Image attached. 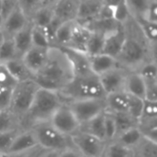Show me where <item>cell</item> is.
I'll return each mask as SVG.
<instances>
[{
  "instance_id": "31",
  "label": "cell",
  "mask_w": 157,
  "mask_h": 157,
  "mask_svg": "<svg viewBox=\"0 0 157 157\" xmlns=\"http://www.w3.org/2000/svg\"><path fill=\"white\" fill-rule=\"evenodd\" d=\"M75 22H66L63 23L59 29H57L55 36H54V41L53 46L55 47H66L70 41L73 28L75 25Z\"/></svg>"
},
{
  "instance_id": "41",
  "label": "cell",
  "mask_w": 157,
  "mask_h": 157,
  "mask_svg": "<svg viewBox=\"0 0 157 157\" xmlns=\"http://www.w3.org/2000/svg\"><path fill=\"white\" fill-rule=\"evenodd\" d=\"M105 135L106 142L110 143L116 137V126L111 113L105 111Z\"/></svg>"
},
{
  "instance_id": "39",
  "label": "cell",
  "mask_w": 157,
  "mask_h": 157,
  "mask_svg": "<svg viewBox=\"0 0 157 157\" xmlns=\"http://www.w3.org/2000/svg\"><path fill=\"white\" fill-rule=\"evenodd\" d=\"M22 129H16L8 132H0V156L7 155L9 148L19 131Z\"/></svg>"
},
{
  "instance_id": "13",
  "label": "cell",
  "mask_w": 157,
  "mask_h": 157,
  "mask_svg": "<svg viewBox=\"0 0 157 157\" xmlns=\"http://www.w3.org/2000/svg\"><path fill=\"white\" fill-rule=\"evenodd\" d=\"M50 49V48H49ZM49 49H42L32 46L23 56L22 61L29 73L31 74L32 77L37 75L40 69L43 67L47 56H48V51Z\"/></svg>"
},
{
  "instance_id": "28",
  "label": "cell",
  "mask_w": 157,
  "mask_h": 157,
  "mask_svg": "<svg viewBox=\"0 0 157 157\" xmlns=\"http://www.w3.org/2000/svg\"><path fill=\"white\" fill-rule=\"evenodd\" d=\"M121 25L119 23H117L114 19L110 18V19H98L96 18L93 21H91L90 23H88L87 25H86V27L90 30V31H94V32H98L101 34H104L105 36H107L108 34L113 32L114 30H116Z\"/></svg>"
},
{
  "instance_id": "44",
  "label": "cell",
  "mask_w": 157,
  "mask_h": 157,
  "mask_svg": "<svg viewBox=\"0 0 157 157\" xmlns=\"http://www.w3.org/2000/svg\"><path fill=\"white\" fill-rule=\"evenodd\" d=\"M17 4V0H2V7H1V16L3 20L13 11Z\"/></svg>"
},
{
  "instance_id": "37",
  "label": "cell",
  "mask_w": 157,
  "mask_h": 157,
  "mask_svg": "<svg viewBox=\"0 0 157 157\" xmlns=\"http://www.w3.org/2000/svg\"><path fill=\"white\" fill-rule=\"evenodd\" d=\"M144 101V99L128 95V111H127V113L132 118H133L137 122L139 121V120L142 116Z\"/></svg>"
},
{
  "instance_id": "32",
  "label": "cell",
  "mask_w": 157,
  "mask_h": 157,
  "mask_svg": "<svg viewBox=\"0 0 157 157\" xmlns=\"http://www.w3.org/2000/svg\"><path fill=\"white\" fill-rule=\"evenodd\" d=\"M132 18L127 1H114L113 19L120 25H125Z\"/></svg>"
},
{
  "instance_id": "9",
  "label": "cell",
  "mask_w": 157,
  "mask_h": 157,
  "mask_svg": "<svg viewBox=\"0 0 157 157\" xmlns=\"http://www.w3.org/2000/svg\"><path fill=\"white\" fill-rule=\"evenodd\" d=\"M50 123L62 134L71 137L77 132L81 125L66 102H63L52 117Z\"/></svg>"
},
{
  "instance_id": "50",
  "label": "cell",
  "mask_w": 157,
  "mask_h": 157,
  "mask_svg": "<svg viewBox=\"0 0 157 157\" xmlns=\"http://www.w3.org/2000/svg\"><path fill=\"white\" fill-rule=\"evenodd\" d=\"M1 65H2V64H1V63H0V67H1Z\"/></svg>"
},
{
  "instance_id": "11",
  "label": "cell",
  "mask_w": 157,
  "mask_h": 157,
  "mask_svg": "<svg viewBox=\"0 0 157 157\" xmlns=\"http://www.w3.org/2000/svg\"><path fill=\"white\" fill-rule=\"evenodd\" d=\"M30 23L23 10L17 4L13 11L4 19L2 25V32L4 33L5 37L12 38L16 33L23 29L26 26Z\"/></svg>"
},
{
  "instance_id": "49",
  "label": "cell",
  "mask_w": 157,
  "mask_h": 157,
  "mask_svg": "<svg viewBox=\"0 0 157 157\" xmlns=\"http://www.w3.org/2000/svg\"><path fill=\"white\" fill-rule=\"evenodd\" d=\"M3 17H2V16H1V14H0V29H2V25H3Z\"/></svg>"
},
{
  "instance_id": "15",
  "label": "cell",
  "mask_w": 157,
  "mask_h": 157,
  "mask_svg": "<svg viewBox=\"0 0 157 157\" xmlns=\"http://www.w3.org/2000/svg\"><path fill=\"white\" fill-rule=\"evenodd\" d=\"M104 1L98 0H84L79 1L76 22L84 26L87 25L91 21L97 18L101 7L103 6Z\"/></svg>"
},
{
  "instance_id": "46",
  "label": "cell",
  "mask_w": 157,
  "mask_h": 157,
  "mask_svg": "<svg viewBox=\"0 0 157 157\" xmlns=\"http://www.w3.org/2000/svg\"><path fill=\"white\" fill-rule=\"evenodd\" d=\"M57 157H84L83 155L75 147V146H71L60 153H58Z\"/></svg>"
},
{
  "instance_id": "38",
  "label": "cell",
  "mask_w": 157,
  "mask_h": 157,
  "mask_svg": "<svg viewBox=\"0 0 157 157\" xmlns=\"http://www.w3.org/2000/svg\"><path fill=\"white\" fill-rule=\"evenodd\" d=\"M31 39H32V46L34 47L42 48V49H49L52 47V44L48 40L44 30L40 28L32 26Z\"/></svg>"
},
{
  "instance_id": "43",
  "label": "cell",
  "mask_w": 157,
  "mask_h": 157,
  "mask_svg": "<svg viewBox=\"0 0 157 157\" xmlns=\"http://www.w3.org/2000/svg\"><path fill=\"white\" fill-rule=\"evenodd\" d=\"M142 17L144 20L151 22V23H155L157 24V1L156 0H149L148 6L144 13V15L142 17Z\"/></svg>"
},
{
  "instance_id": "29",
  "label": "cell",
  "mask_w": 157,
  "mask_h": 157,
  "mask_svg": "<svg viewBox=\"0 0 157 157\" xmlns=\"http://www.w3.org/2000/svg\"><path fill=\"white\" fill-rule=\"evenodd\" d=\"M115 121V126H116V136L137 127L138 122L132 118L128 113L123 112V113H111Z\"/></svg>"
},
{
  "instance_id": "4",
  "label": "cell",
  "mask_w": 157,
  "mask_h": 157,
  "mask_svg": "<svg viewBox=\"0 0 157 157\" xmlns=\"http://www.w3.org/2000/svg\"><path fill=\"white\" fill-rule=\"evenodd\" d=\"M59 94L64 102L105 99L106 98L99 77L94 74L85 76H74L72 81Z\"/></svg>"
},
{
  "instance_id": "20",
  "label": "cell",
  "mask_w": 157,
  "mask_h": 157,
  "mask_svg": "<svg viewBox=\"0 0 157 157\" xmlns=\"http://www.w3.org/2000/svg\"><path fill=\"white\" fill-rule=\"evenodd\" d=\"M90 35H91V31L86 26L79 24L75 21L73 28L70 41L66 47L86 53V45L90 38Z\"/></svg>"
},
{
  "instance_id": "1",
  "label": "cell",
  "mask_w": 157,
  "mask_h": 157,
  "mask_svg": "<svg viewBox=\"0 0 157 157\" xmlns=\"http://www.w3.org/2000/svg\"><path fill=\"white\" fill-rule=\"evenodd\" d=\"M123 26L126 40L117 61L120 67L128 72H137L145 63L155 61V50L149 46L133 18Z\"/></svg>"
},
{
  "instance_id": "42",
  "label": "cell",
  "mask_w": 157,
  "mask_h": 157,
  "mask_svg": "<svg viewBox=\"0 0 157 157\" xmlns=\"http://www.w3.org/2000/svg\"><path fill=\"white\" fill-rule=\"evenodd\" d=\"M153 119H157V102L144 99L142 116L139 121L153 120Z\"/></svg>"
},
{
  "instance_id": "24",
  "label": "cell",
  "mask_w": 157,
  "mask_h": 157,
  "mask_svg": "<svg viewBox=\"0 0 157 157\" xmlns=\"http://www.w3.org/2000/svg\"><path fill=\"white\" fill-rule=\"evenodd\" d=\"M106 111L109 113H123L128 111V95L118 92L107 95L105 98Z\"/></svg>"
},
{
  "instance_id": "45",
  "label": "cell",
  "mask_w": 157,
  "mask_h": 157,
  "mask_svg": "<svg viewBox=\"0 0 157 157\" xmlns=\"http://www.w3.org/2000/svg\"><path fill=\"white\" fill-rule=\"evenodd\" d=\"M47 151H44L43 149H41L40 147H36L30 151L25 152V153H21V154H16V155H6V157H40L42 154H44Z\"/></svg>"
},
{
  "instance_id": "16",
  "label": "cell",
  "mask_w": 157,
  "mask_h": 157,
  "mask_svg": "<svg viewBox=\"0 0 157 157\" xmlns=\"http://www.w3.org/2000/svg\"><path fill=\"white\" fill-rule=\"evenodd\" d=\"M125 40H126L125 28L123 25H121L116 30L106 36L104 50L102 53L117 59L122 50Z\"/></svg>"
},
{
  "instance_id": "23",
  "label": "cell",
  "mask_w": 157,
  "mask_h": 157,
  "mask_svg": "<svg viewBox=\"0 0 157 157\" xmlns=\"http://www.w3.org/2000/svg\"><path fill=\"white\" fill-rule=\"evenodd\" d=\"M124 92L128 95L145 99V86L142 76L137 72H128Z\"/></svg>"
},
{
  "instance_id": "12",
  "label": "cell",
  "mask_w": 157,
  "mask_h": 157,
  "mask_svg": "<svg viewBox=\"0 0 157 157\" xmlns=\"http://www.w3.org/2000/svg\"><path fill=\"white\" fill-rule=\"evenodd\" d=\"M68 58L73 68L74 76H85L91 75L89 57L84 53L67 47H59Z\"/></svg>"
},
{
  "instance_id": "18",
  "label": "cell",
  "mask_w": 157,
  "mask_h": 157,
  "mask_svg": "<svg viewBox=\"0 0 157 157\" xmlns=\"http://www.w3.org/2000/svg\"><path fill=\"white\" fill-rule=\"evenodd\" d=\"M79 0H57L54 2V17L62 23L76 20Z\"/></svg>"
},
{
  "instance_id": "17",
  "label": "cell",
  "mask_w": 157,
  "mask_h": 157,
  "mask_svg": "<svg viewBox=\"0 0 157 157\" xmlns=\"http://www.w3.org/2000/svg\"><path fill=\"white\" fill-rule=\"evenodd\" d=\"M36 147H38V144L33 133L29 129H22L15 137L7 155L25 153Z\"/></svg>"
},
{
  "instance_id": "33",
  "label": "cell",
  "mask_w": 157,
  "mask_h": 157,
  "mask_svg": "<svg viewBox=\"0 0 157 157\" xmlns=\"http://www.w3.org/2000/svg\"><path fill=\"white\" fill-rule=\"evenodd\" d=\"M16 129H23L20 121L9 110H0V132Z\"/></svg>"
},
{
  "instance_id": "14",
  "label": "cell",
  "mask_w": 157,
  "mask_h": 157,
  "mask_svg": "<svg viewBox=\"0 0 157 157\" xmlns=\"http://www.w3.org/2000/svg\"><path fill=\"white\" fill-rule=\"evenodd\" d=\"M17 84L16 79L2 64L0 67V110H8L12 92Z\"/></svg>"
},
{
  "instance_id": "35",
  "label": "cell",
  "mask_w": 157,
  "mask_h": 157,
  "mask_svg": "<svg viewBox=\"0 0 157 157\" xmlns=\"http://www.w3.org/2000/svg\"><path fill=\"white\" fill-rule=\"evenodd\" d=\"M133 151L134 157H157V143L144 138Z\"/></svg>"
},
{
  "instance_id": "26",
  "label": "cell",
  "mask_w": 157,
  "mask_h": 157,
  "mask_svg": "<svg viewBox=\"0 0 157 157\" xmlns=\"http://www.w3.org/2000/svg\"><path fill=\"white\" fill-rule=\"evenodd\" d=\"M80 130L88 132L89 134L106 142L105 135V112L92 119L86 124L82 125ZM107 143V142H106ZM108 144V143H107Z\"/></svg>"
},
{
  "instance_id": "30",
  "label": "cell",
  "mask_w": 157,
  "mask_h": 157,
  "mask_svg": "<svg viewBox=\"0 0 157 157\" xmlns=\"http://www.w3.org/2000/svg\"><path fill=\"white\" fill-rule=\"evenodd\" d=\"M106 36L104 34L91 31L90 38L88 40L86 53L87 56H95L103 52L105 45Z\"/></svg>"
},
{
  "instance_id": "36",
  "label": "cell",
  "mask_w": 157,
  "mask_h": 157,
  "mask_svg": "<svg viewBox=\"0 0 157 157\" xmlns=\"http://www.w3.org/2000/svg\"><path fill=\"white\" fill-rule=\"evenodd\" d=\"M17 58L16 49L12 38L5 37L2 46L0 48V63L5 64L6 63Z\"/></svg>"
},
{
  "instance_id": "47",
  "label": "cell",
  "mask_w": 157,
  "mask_h": 157,
  "mask_svg": "<svg viewBox=\"0 0 157 157\" xmlns=\"http://www.w3.org/2000/svg\"><path fill=\"white\" fill-rule=\"evenodd\" d=\"M57 155H58V153H55V152H45L40 157H57Z\"/></svg>"
},
{
  "instance_id": "48",
  "label": "cell",
  "mask_w": 157,
  "mask_h": 157,
  "mask_svg": "<svg viewBox=\"0 0 157 157\" xmlns=\"http://www.w3.org/2000/svg\"><path fill=\"white\" fill-rule=\"evenodd\" d=\"M4 39H5V35H4V33L2 32V30L0 29V48H1V46H2V43H3V41H4Z\"/></svg>"
},
{
  "instance_id": "7",
  "label": "cell",
  "mask_w": 157,
  "mask_h": 157,
  "mask_svg": "<svg viewBox=\"0 0 157 157\" xmlns=\"http://www.w3.org/2000/svg\"><path fill=\"white\" fill-rule=\"evenodd\" d=\"M82 126L106 111L105 99H87L66 102Z\"/></svg>"
},
{
  "instance_id": "27",
  "label": "cell",
  "mask_w": 157,
  "mask_h": 157,
  "mask_svg": "<svg viewBox=\"0 0 157 157\" xmlns=\"http://www.w3.org/2000/svg\"><path fill=\"white\" fill-rule=\"evenodd\" d=\"M144 137L140 130L138 129V127H135L116 136L112 142H115L121 146L133 150L135 147H137V145L141 143Z\"/></svg>"
},
{
  "instance_id": "6",
  "label": "cell",
  "mask_w": 157,
  "mask_h": 157,
  "mask_svg": "<svg viewBox=\"0 0 157 157\" xmlns=\"http://www.w3.org/2000/svg\"><path fill=\"white\" fill-rule=\"evenodd\" d=\"M40 86L33 79L18 82L15 86L8 110L20 121L27 115Z\"/></svg>"
},
{
  "instance_id": "5",
  "label": "cell",
  "mask_w": 157,
  "mask_h": 157,
  "mask_svg": "<svg viewBox=\"0 0 157 157\" xmlns=\"http://www.w3.org/2000/svg\"><path fill=\"white\" fill-rule=\"evenodd\" d=\"M28 129L33 133L38 146L44 151L60 153L74 146L71 138L59 132L50 121L36 123Z\"/></svg>"
},
{
  "instance_id": "8",
  "label": "cell",
  "mask_w": 157,
  "mask_h": 157,
  "mask_svg": "<svg viewBox=\"0 0 157 157\" xmlns=\"http://www.w3.org/2000/svg\"><path fill=\"white\" fill-rule=\"evenodd\" d=\"M73 145L84 157H102L107 143L79 130L71 137Z\"/></svg>"
},
{
  "instance_id": "34",
  "label": "cell",
  "mask_w": 157,
  "mask_h": 157,
  "mask_svg": "<svg viewBox=\"0 0 157 157\" xmlns=\"http://www.w3.org/2000/svg\"><path fill=\"white\" fill-rule=\"evenodd\" d=\"M102 157H134V151L110 142L107 144Z\"/></svg>"
},
{
  "instance_id": "22",
  "label": "cell",
  "mask_w": 157,
  "mask_h": 157,
  "mask_svg": "<svg viewBox=\"0 0 157 157\" xmlns=\"http://www.w3.org/2000/svg\"><path fill=\"white\" fill-rule=\"evenodd\" d=\"M32 24L29 23L23 29L16 33L13 37V42L16 49L17 58H22V56L32 47Z\"/></svg>"
},
{
  "instance_id": "3",
  "label": "cell",
  "mask_w": 157,
  "mask_h": 157,
  "mask_svg": "<svg viewBox=\"0 0 157 157\" xmlns=\"http://www.w3.org/2000/svg\"><path fill=\"white\" fill-rule=\"evenodd\" d=\"M63 102L58 92L40 87L27 115L21 121L22 128L28 129L33 124L50 121Z\"/></svg>"
},
{
  "instance_id": "21",
  "label": "cell",
  "mask_w": 157,
  "mask_h": 157,
  "mask_svg": "<svg viewBox=\"0 0 157 157\" xmlns=\"http://www.w3.org/2000/svg\"><path fill=\"white\" fill-rule=\"evenodd\" d=\"M54 2L55 1H43L40 6L35 11L30 17L32 26L43 29L52 21L54 16Z\"/></svg>"
},
{
  "instance_id": "25",
  "label": "cell",
  "mask_w": 157,
  "mask_h": 157,
  "mask_svg": "<svg viewBox=\"0 0 157 157\" xmlns=\"http://www.w3.org/2000/svg\"><path fill=\"white\" fill-rule=\"evenodd\" d=\"M7 72L16 79V81L23 82L29 79H32V75L24 64L21 58H15L5 64H3Z\"/></svg>"
},
{
  "instance_id": "40",
  "label": "cell",
  "mask_w": 157,
  "mask_h": 157,
  "mask_svg": "<svg viewBox=\"0 0 157 157\" xmlns=\"http://www.w3.org/2000/svg\"><path fill=\"white\" fill-rule=\"evenodd\" d=\"M137 73L142 76L144 81L157 80V66L155 61H149L145 63Z\"/></svg>"
},
{
  "instance_id": "19",
  "label": "cell",
  "mask_w": 157,
  "mask_h": 157,
  "mask_svg": "<svg viewBox=\"0 0 157 157\" xmlns=\"http://www.w3.org/2000/svg\"><path fill=\"white\" fill-rule=\"evenodd\" d=\"M88 57L91 72L97 76H100L117 67H120L117 59L104 53Z\"/></svg>"
},
{
  "instance_id": "2",
  "label": "cell",
  "mask_w": 157,
  "mask_h": 157,
  "mask_svg": "<svg viewBox=\"0 0 157 157\" xmlns=\"http://www.w3.org/2000/svg\"><path fill=\"white\" fill-rule=\"evenodd\" d=\"M74 78V72L71 63L64 52L55 46L48 51L47 60L32 79L40 88L60 92Z\"/></svg>"
},
{
  "instance_id": "10",
  "label": "cell",
  "mask_w": 157,
  "mask_h": 157,
  "mask_svg": "<svg viewBox=\"0 0 157 157\" xmlns=\"http://www.w3.org/2000/svg\"><path fill=\"white\" fill-rule=\"evenodd\" d=\"M127 75H128L127 70L121 67H117L98 76L100 84L102 86V88L106 96L113 93L124 92Z\"/></svg>"
}]
</instances>
